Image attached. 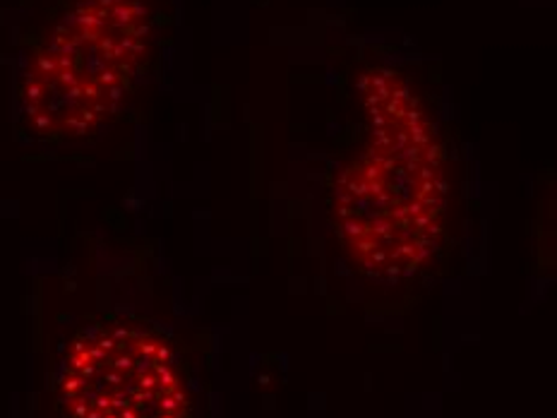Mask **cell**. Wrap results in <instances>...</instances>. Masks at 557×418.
Returning a JSON list of instances; mask_svg holds the SVG:
<instances>
[{
	"label": "cell",
	"mask_w": 557,
	"mask_h": 418,
	"mask_svg": "<svg viewBox=\"0 0 557 418\" xmlns=\"http://www.w3.org/2000/svg\"><path fill=\"white\" fill-rule=\"evenodd\" d=\"M152 51L143 0H75L41 32L22 77V119L44 139L95 133L131 95Z\"/></svg>",
	"instance_id": "cell-2"
},
{
	"label": "cell",
	"mask_w": 557,
	"mask_h": 418,
	"mask_svg": "<svg viewBox=\"0 0 557 418\" xmlns=\"http://www.w3.org/2000/svg\"><path fill=\"white\" fill-rule=\"evenodd\" d=\"M58 399L67 418H185L178 358L157 332L99 324L67 346Z\"/></svg>",
	"instance_id": "cell-3"
},
{
	"label": "cell",
	"mask_w": 557,
	"mask_h": 418,
	"mask_svg": "<svg viewBox=\"0 0 557 418\" xmlns=\"http://www.w3.org/2000/svg\"><path fill=\"white\" fill-rule=\"evenodd\" d=\"M370 139L336 179L334 219L348 255L380 279L411 276L445 236V149L421 99L392 70L361 83Z\"/></svg>",
	"instance_id": "cell-1"
}]
</instances>
